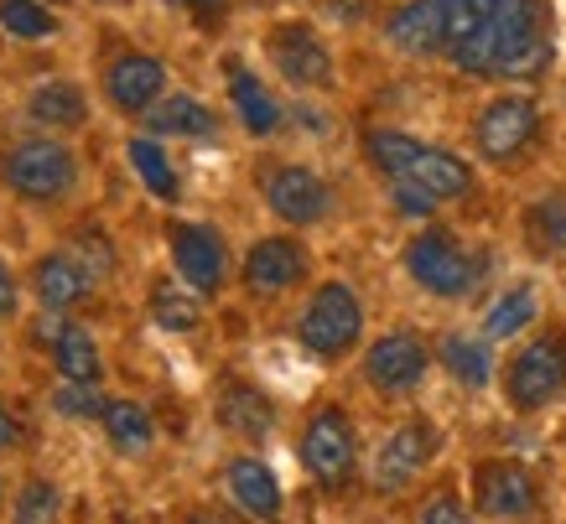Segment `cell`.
Wrapping results in <instances>:
<instances>
[{
  "label": "cell",
  "mask_w": 566,
  "mask_h": 524,
  "mask_svg": "<svg viewBox=\"0 0 566 524\" xmlns=\"http://www.w3.org/2000/svg\"><path fill=\"white\" fill-rule=\"evenodd\" d=\"M431 369V348L416 338L411 327H395L385 333L379 343H369V354H364V379L369 389L379 395H411Z\"/></svg>",
  "instance_id": "obj_10"
},
{
  "label": "cell",
  "mask_w": 566,
  "mask_h": 524,
  "mask_svg": "<svg viewBox=\"0 0 566 524\" xmlns=\"http://www.w3.org/2000/svg\"><path fill=\"white\" fill-rule=\"evenodd\" d=\"M172 6H192V11H198V17H213V11H219L223 0H172Z\"/></svg>",
  "instance_id": "obj_39"
},
{
  "label": "cell",
  "mask_w": 566,
  "mask_h": 524,
  "mask_svg": "<svg viewBox=\"0 0 566 524\" xmlns=\"http://www.w3.org/2000/svg\"><path fill=\"white\" fill-rule=\"evenodd\" d=\"M104 431H109V447L125 457L151 452V441H156L151 410L140 406V400H109V406H104Z\"/></svg>",
  "instance_id": "obj_25"
},
{
  "label": "cell",
  "mask_w": 566,
  "mask_h": 524,
  "mask_svg": "<svg viewBox=\"0 0 566 524\" xmlns=\"http://www.w3.org/2000/svg\"><path fill=\"white\" fill-rule=\"evenodd\" d=\"M27 447V426H21V416L6 400H0V452H21Z\"/></svg>",
  "instance_id": "obj_36"
},
{
  "label": "cell",
  "mask_w": 566,
  "mask_h": 524,
  "mask_svg": "<svg viewBox=\"0 0 566 524\" xmlns=\"http://www.w3.org/2000/svg\"><path fill=\"white\" fill-rule=\"evenodd\" d=\"M151 322L161 333H192V327L203 322V306H198L192 291L172 286V281H156L151 286Z\"/></svg>",
  "instance_id": "obj_29"
},
{
  "label": "cell",
  "mask_w": 566,
  "mask_h": 524,
  "mask_svg": "<svg viewBox=\"0 0 566 524\" xmlns=\"http://www.w3.org/2000/svg\"><path fill=\"white\" fill-rule=\"evenodd\" d=\"M535 130H541V109H535V99H525V94H499V99H489L483 104V115H479L483 161L510 167V161L535 140Z\"/></svg>",
  "instance_id": "obj_11"
},
{
  "label": "cell",
  "mask_w": 566,
  "mask_h": 524,
  "mask_svg": "<svg viewBox=\"0 0 566 524\" xmlns=\"http://www.w3.org/2000/svg\"><path fill=\"white\" fill-rule=\"evenodd\" d=\"M302 468H307L327 493H338L359 473V431L344 416V406H317L307 431H302Z\"/></svg>",
  "instance_id": "obj_5"
},
{
  "label": "cell",
  "mask_w": 566,
  "mask_h": 524,
  "mask_svg": "<svg viewBox=\"0 0 566 524\" xmlns=\"http://www.w3.org/2000/svg\"><path fill=\"white\" fill-rule=\"evenodd\" d=\"M17 306H21V281H17V271L0 260V322L17 317Z\"/></svg>",
  "instance_id": "obj_37"
},
{
  "label": "cell",
  "mask_w": 566,
  "mask_h": 524,
  "mask_svg": "<svg viewBox=\"0 0 566 524\" xmlns=\"http://www.w3.org/2000/svg\"><path fill=\"white\" fill-rule=\"evenodd\" d=\"M78 250L99 260V275L115 271V250H109V239H104V234H78Z\"/></svg>",
  "instance_id": "obj_38"
},
{
  "label": "cell",
  "mask_w": 566,
  "mask_h": 524,
  "mask_svg": "<svg viewBox=\"0 0 566 524\" xmlns=\"http://www.w3.org/2000/svg\"><path fill=\"white\" fill-rule=\"evenodd\" d=\"M562 389H566V338L562 333L531 338L510 364H504V400H510L520 416L546 410Z\"/></svg>",
  "instance_id": "obj_6"
},
{
  "label": "cell",
  "mask_w": 566,
  "mask_h": 524,
  "mask_svg": "<svg viewBox=\"0 0 566 524\" xmlns=\"http://www.w3.org/2000/svg\"><path fill=\"white\" fill-rule=\"evenodd\" d=\"M229 99H234V109H240L250 136H275V130H281V104H275L271 94H265V84H260L250 69H240V63H229Z\"/></svg>",
  "instance_id": "obj_24"
},
{
  "label": "cell",
  "mask_w": 566,
  "mask_h": 524,
  "mask_svg": "<svg viewBox=\"0 0 566 524\" xmlns=\"http://www.w3.org/2000/svg\"><path fill=\"white\" fill-rule=\"evenodd\" d=\"M385 36L400 52H411V57L447 52V0H406L400 11H390Z\"/></svg>",
  "instance_id": "obj_19"
},
{
  "label": "cell",
  "mask_w": 566,
  "mask_h": 524,
  "mask_svg": "<svg viewBox=\"0 0 566 524\" xmlns=\"http://www.w3.org/2000/svg\"><path fill=\"white\" fill-rule=\"evenodd\" d=\"M223 483H229V493H234V504H240L244 514H255V520H265V524L281 520L286 499H281V478L271 473L265 457H234V462L223 468Z\"/></svg>",
  "instance_id": "obj_20"
},
{
  "label": "cell",
  "mask_w": 566,
  "mask_h": 524,
  "mask_svg": "<svg viewBox=\"0 0 566 524\" xmlns=\"http://www.w3.org/2000/svg\"><path fill=\"white\" fill-rule=\"evenodd\" d=\"M525 239H531L535 254H556L566 250V187L562 192H546L525 208Z\"/></svg>",
  "instance_id": "obj_28"
},
{
  "label": "cell",
  "mask_w": 566,
  "mask_h": 524,
  "mask_svg": "<svg viewBox=\"0 0 566 524\" xmlns=\"http://www.w3.org/2000/svg\"><path fill=\"white\" fill-rule=\"evenodd\" d=\"M27 115L36 125H48V130H78L88 115L84 104V88L73 84V78H48V84H36L27 94Z\"/></svg>",
  "instance_id": "obj_22"
},
{
  "label": "cell",
  "mask_w": 566,
  "mask_h": 524,
  "mask_svg": "<svg viewBox=\"0 0 566 524\" xmlns=\"http://www.w3.org/2000/svg\"><path fill=\"white\" fill-rule=\"evenodd\" d=\"M167 244H172V265L182 275V286L192 296H219L223 275H229V244L219 229L213 223H172Z\"/></svg>",
  "instance_id": "obj_8"
},
{
  "label": "cell",
  "mask_w": 566,
  "mask_h": 524,
  "mask_svg": "<svg viewBox=\"0 0 566 524\" xmlns=\"http://www.w3.org/2000/svg\"><path fill=\"white\" fill-rule=\"evenodd\" d=\"M219 426L223 431H234V437H244V441H260V437H271L275 406L260 395L255 385L229 379V385L219 389Z\"/></svg>",
  "instance_id": "obj_21"
},
{
  "label": "cell",
  "mask_w": 566,
  "mask_h": 524,
  "mask_svg": "<svg viewBox=\"0 0 566 524\" xmlns=\"http://www.w3.org/2000/svg\"><path fill=\"white\" fill-rule=\"evenodd\" d=\"M437 358L442 369L458 379L463 389H483L494 379V358H489V338H473V333H442L437 343Z\"/></svg>",
  "instance_id": "obj_23"
},
{
  "label": "cell",
  "mask_w": 566,
  "mask_h": 524,
  "mask_svg": "<svg viewBox=\"0 0 566 524\" xmlns=\"http://www.w3.org/2000/svg\"><path fill=\"white\" fill-rule=\"evenodd\" d=\"M188 524H229V520H219V514H208V509H198V514H188Z\"/></svg>",
  "instance_id": "obj_40"
},
{
  "label": "cell",
  "mask_w": 566,
  "mask_h": 524,
  "mask_svg": "<svg viewBox=\"0 0 566 524\" xmlns=\"http://www.w3.org/2000/svg\"><path fill=\"white\" fill-rule=\"evenodd\" d=\"M52 406L63 410V416H73V421H104V406H109V400H99L94 385H63L52 395Z\"/></svg>",
  "instance_id": "obj_33"
},
{
  "label": "cell",
  "mask_w": 566,
  "mask_h": 524,
  "mask_svg": "<svg viewBox=\"0 0 566 524\" xmlns=\"http://www.w3.org/2000/svg\"><path fill=\"white\" fill-rule=\"evenodd\" d=\"M421 524H473V514H468L463 504H458V499H431L427 509H421Z\"/></svg>",
  "instance_id": "obj_35"
},
{
  "label": "cell",
  "mask_w": 566,
  "mask_h": 524,
  "mask_svg": "<svg viewBox=\"0 0 566 524\" xmlns=\"http://www.w3.org/2000/svg\"><path fill=\"white\" fill-rule=\"evenodd\" d=\"M63 520V489L52 478H27L11 504V524H57Z\"/></svg>",
  "instance_id": "obj_30"
},
{
  "label": "cell",
  "mask_w": 566,
  "mask_h": 524,
  "mask_svg": "<svg viewBox=\"0 0 566 524\" xmlns=\"http://www.w3.org/2000/svg\"><path fill=\"white\" fill-rule=\"evenodd\" d=\"M473 504L489 520H531L535 504H541V489L525 462H510V457H494V462H479L473 468Z\"/></svg>",
  "instance_id": "obj_9"
},
{
  "label": "cell",
  "mask_w": 566,
  "mask_h": 524,
  "mask_svg": "<svg viewBox=\"0 0 566 524\" xmlns=\"http://www.w3.org/2000/svg\"><path fill=\"white\" fill-rule=\"evenodd\" d=\"M406 271H411V281L421 291L452 302V296H468V291L479 286L483 260L473 250H463L458 234H447V229H421V234L406 244Z\"/></svg>",
  "instance_id": "obj_3"
},
{
  "label": "cell",
  "mask_w": 566,
  "mask_h": 524,
  "mask_svg": "<svg viewBox=\"0 0 566 524\" xmlns=\"http://www.w3.org/2000/svg\"><path fill=\"white\" fill-rule=\"evenodd\" d=\"M104 88H109V104L125 109V115H151L161 104V88H167V69L156 63L151 52H120L109 73H104Z\"/></svg>",
  "instance_id": "obj_17"
},
{
  "label": "cell",
  "mask_w": 566,
  "mask_h": 524,
  "mask_svg": "<svg viewBox=\"0 0 566 524\" xmlns=\"http://www.w3.org/2000/svg\"><path fill=\"white\" fill-rule=\"evenodd\" d=\"M535 312H541V296H535L531 281H520V286H510L494 306H489V317H483V338L489 343L515 338V333L535 327Z\"/></svg>",
  "instance_id": "obj_26"
},
{
  "label": "cell",
  "mask_w": 566,
  "mask_h": 524,
  "mask_svg": "<svg viewBox=\"0 0 566 524\" xmlns=\"http://www.w3.org/2000/svg\"><path fill=\"white\" fill-rule=\"evenodd\" d=\"M271 63L292 88H327L333 84V52L323 48V36L312 27H275L271 32Z\"/></svg>",
  "instance_id": "obj_14"
},
{
  "label": "cell",
  "mask_w": 566,
  "mask_h": 524,
  "mask_svg": "<svg viewBox=\"0 0 566 524\" xmlns=\"http://www.w3.org/2000/svg\"><path fill=\"white\" fill-rule=\"evenodd\" d=\"M32 296L42 302V312H78L94 296V275L73 254H42L32 265Z\"/></svg>",
  "instance_id": "obj_18"
},
{
  "label": "cell",
  "mask_w": 566,
  "mask_h": 524,
  "mask_svg": "<svg viewBox=\"0 0 566 524\" xmlns=\"http://www.w3.org/2000/svg\"><path fill=\"white\" fill-rule=\"evenodd\" d=\"M0 27L11 36H27V42H42V36H57V17L36 0H0Z\"/></svg>",
  "instance_id": "obj_32"
},
{
  "label": "cell",
  "mask_w": 566,
  "mask_h": 524,
  "mask_svg": "<svg viewBox=\"0 0 566 524\" xmlns=\"http://www.w3.org/2000/svg\"><path fill=\"white\" fill-rule=\"evenodd\" d=\"M437 447H442V437H437V426H431V421H406V426H395L390 437L379 441V452H375V489H379V493L411 489L416 478L431 468Z\"/></svg>",
  "instance_id": "obj_12"
},
{
  "label": "cell",
  "mask_w": 566,
  "mask_h": 524,
  "mask_svg": "<svg viewBox=\"0 0 566 524\" xmlns=\"http://www.w3.org/2000/svg\"><path fill=\"white\" fill-rule=\"evenodd\" d=\"M364 151L375 161V171H385L390 182H411L427 187L431 198H463L473 192V171H468L463 156L442 151V146H427V140L406 136V130H369Z\"/></svg>",
  "instance_id": "obj_2"
},
{
  "label": "cell",
  "mask_w": 566,
  "mask_h": 524,
  "mask_svg": "<svg viewBox=\"0 0 566 524\" xmlns=\"http://www.w3.org/2000/svg\"><path fill=\"white\" fill-rule=\"evenodd\" d=\"M260 192H265V203H271L275 219L296 223V229L323 223L327 208H333V187L312 167H271L260 177Z\"/></svg>",
  "instance_id": "obj_13"
},
{
  "label": "cell",
  "mask_w": 566,
  "mask_h": 524,
  "mask_svg": "<svg viewBox=\"0 0 566 524\" xmlns=\"http://www.w3.org/2000/svg\"><path fill=\"white\" fill-rule=\"evenodd\" d=\"M556 63V42H551V11L546 0H499L494 27L479 36V48L458 57L463 73H494V78H546Z\"/></svg>",
  "instance_id": "obj_1"
},
{
  "label": "cell",
  "mask_w": 566,
  "mask_h": 524,
  "mask_svg": "<svg viewBox=\"0 0 566 524\" xmlns=\"http://www.w3.org/2000/svg\"><path fill=\"white\" fill-rule=\"evenodd\" d=\"M213 109L198 99H188V94H172V99H161L146 115V130L151 136H213Z\"/></svg>",
  "instance_id": "obj_27"
},
{
  "label": "cell",
  "mask_w": 566,
  "mask_h": 524,
  "mask_svg": "<svg viewBox=\"0 0 566 524\" xmlns=\"http://www.w3.org/2000/svg\"><path fill=\"white\" fill-rule=\"evenodd\" d=\"M36 338L52 348V364H57V374H63L69 385H99L104 358H99V343H94L88 327L63 322L57 312H42V317H36Z\"/></svg>",
  "instance_id": "obj_15"
},
{
  "label": "cell",
  "mask_w": 566,
  "mask_h": 524,
  "mask_svg": "<svg viewBox=\"0 0 566 524\" xmlns=\"http://www.w3.org/2000/svg\"><path fill=\"white\" fill-rule=\"evenodd\" d=\"M130 167L140 171V182L151 187L161 203H177V171L156 140H130Z\"/></svg>",
  "instance_id": "obj_31"
},
{
  "label": "cell",
  "mask_w": 566,
  "mask_h": 524,
  "mask_svg": "<svg viewBox=\"0 0 566 524\" xmlns=\"http://www.w3.org/2000/svg\"><path fill=\"white\" fill-rule=\"evenodd\" d=\"M364 333V306L348 281H323L296 317V343L317 358H344Z\"/></svg>",
  "instance_id": "obj_4"
},
{
  "label": "cell",
  "mask_w": 566,
  "mask_h": 524,
  "mask_svg": "<svg viewBox=\"0 0 566 524\" xmlns=\"http://www.w3.org/2000/svg\"><path fill=\"white\" fill-rule=\"evenodd\" d=\"M302 275H307V250L286 234L255 239L250 254H244V291H250V296H281V291H292Z\"/></svg>",
  "instance_id": "obj_16"
},
{
  "label": "cell",
  "mask_w": 566,
  "mask_h": 524,
  "mask_svg": "<svg viewBox=\"0 0 566 524\" xmlns=\"http://www.w3.org/2000/svg\"><path fill=\"white\" fill-rule=\"evenodd\" d=\"M390 187H395V208H400V213H411V219H431L437 198H431L427 187H411V182H390Z\"/></svg>",
  "instance_id": "obj_34"
},
{
  "label": "cell",
  "mask_w": 566,
  "mask_h": 524,
  "mask_svg": "<svg viewBox=\"0 0 566 524\" xmlns=\"http://www.w3.org/2000/svg\"><path fill=\"white\" fill-rule=\"evenodd\" d=\"M0 182L17 198L52 203L73 187V151L57 140H17V146L0 151Z\"/></svg>",
  "instance_id": "obj_7"
}]
</instances>
